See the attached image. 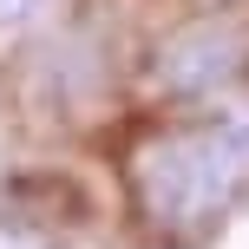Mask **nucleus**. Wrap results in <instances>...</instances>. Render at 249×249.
<instances>
[{
  "label": "nucleus",
  "mask_w": 249,
  "mask_h": 249,
  "mask_svg": "<svg viewBox=\"0 0 249 249\" xmlns=\"http://www.w3.org/2000/svg\"><path fill=\"white\" fill-rule=\"evenodd\" d=\"M243 72H249V26H236V20L184 26L158 53V86L177 92V99H210V92L236 86Z\"/></svg>",
  "instance_id": "f03ea898"
},
{
  "label": "nucleus",
  "mask_w": 249,
  "mask_h": 249,
  "mask_svg": "<svg viewBox=\"0 0 249 249\" xmlns=\"http://www.w3.org/2000/svg\"><path fill=\"white\" fill-rule=\"evenodd\" d=\"M39 7H46V0H0V26H20V20H33Z\"/></svg>",
  "instance_id": "7ed1b4c3"
},
{
  "label": "nucleus",
  "mask_w": 249,
  "mask_h": 249,
  "mask_svg": "<svg viewBox=\"0 0 249 249\" xmlns=\"http://www.w3.org/2000/svg\"><path fill=\"white\" fill-rule=\"evenodd\" d=\"M131 190L144 223L164 236L216 230L249 190V112H210L151 138L131 158Z\"/></svg>",
  "instance_id": "f257e3e1"
}]
</instances>
